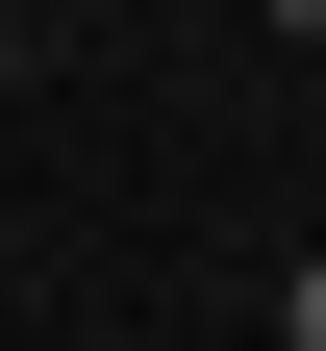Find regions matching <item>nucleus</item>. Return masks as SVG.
<instances>
[{"mask_svg":"<svg viewBox=\"0 0 326 351\" xmlns=\"http://www.w3.org/2000/svg\"><path fill=\"white\" fill-rule=\"evenodd\" d=\"M0 101H25V25H0Z\"/></svg>","mask_w":326,"mask_h":351,"instance_id":"nucleus-2","label":"nucleus"},{"mask_svg":"<svg viewBox=\"0 0 326 351\" xmlns=\"http://www.w3.org/2000/svg\"><path fill=\"white\" fill-rule=\"evenodd\" d=\"M0 25H25V0H0Z\"/></svg>","mask_w":326,"mask_h":351,"instance_id":"nucleus-4","label":"nucleus"},{"mask_svg":"<svg viewBox=\"0 0 326 351\" xmlns=\"http://www.w3.org/2000/svg\"><path fill=\"white\" fill-rule=\"evenodd\" d=\"M276 351H326V276H276Z\"/></svg>","mask_w":326,"mask_h":351,"instance_id":"nucleus-1","label":"nucleus"},{"mask_svg":"<svg viewBox=\"0 0 326 351\" xmlns=\"http://www.w3.org/2000/svg\"><path fill=\"white\" fill-rule=\"evenodd\" d=\"M276 25H326V0H276Z\"/></svg>","mask_w":326,"mask_h":351,"instance_id":"nucleus-3","label":"nucleus"}]
</instances>
